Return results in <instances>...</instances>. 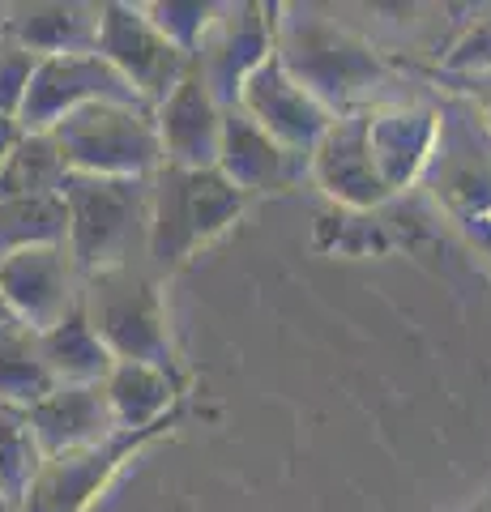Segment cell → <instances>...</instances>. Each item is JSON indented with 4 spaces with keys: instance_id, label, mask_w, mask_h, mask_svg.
Wrapping results in <instances>:
<instances>
[{
    "instance_id": "obj_1",
    "label": "cell",
    "mask_w": 491,
    "mask_h": 512,
    "mask_svg": "<svg viewBox=\"0 0 491 512\" xmlns=\"http://www.w3.org/2000/svg\"><path fill=\"white\" fill-rule=\"evenodd\" d=\"M282 13L287 18H274V56L282 60V69L334 116L363 111L372 90L389 77V64L376 56V47L334 22L312 18L308 9Z\"/></svg>"
},
{
    "instance_id": "obj_2",
    "label": "cell",
    "mask_w": 491,
    "mask_h": 512,
    "mask_svg": "<svg viewBox=\"0 0 491 512\" xmlns=\"http://www.w3.org/2000/svg\"><path fill=\"white\" fill-rule=\"evenodd\" d=\"M65 201V248L77 274L94 278L103 269L137 265V248L146 252L150 227V180H116V175L65 171L60 180Z\"/></svg>"
},
{
    "instance_id": "obj_3",
    "label": "cell",
    "mask_w": 491,
    "mask_h": 512,
    "mask_svg": "<svg viewBox=\"0 0 491 512\" xmlns=\"http://www.w3.org/2000/svg\"><path fill=\"white\" fill-rule=\"evenodd\" d=\"M244 192L227 184L218 167H171L158 163L150 175V227H146V261L158 274L180 269L210 239H218L244 210Z\"/></svg>"
},
{
    "instance_id": "obj_4",
    "label": "cell",
    "mask_w": 491,
    "mask_h": 512,
    "mask_svg": "<svg viewBox=\"0 0 491 512\" xmlns=\"http://www.w3.org/2000/svg\"><path fill=\"white\" fill-rule=\"evenodd\" d=\"M82 312L116 363H150L176 372L163 291L141 261L82 278Z\"/></svg>"
},
{
    "instance_id": "obj_5",
    "label": "cell",
    "mask_w": 491,
    "mask_h": 512,
    "mask_svg": "<svg viewBox=\"0 0 491 512\" xmlns=\"http://www.w3.org/2000/svg\"><path fill=\"white\" fill-rule=\"evenodd\" d=\"M427 171L440 210L491 256V128L470 99L440 107Z\"/></svg>"
},
{
    "instance_id": "obj_6",
    "label": "cell",
    "mask_w": 491,
    "mask_h": 512,
    "mask_svg": "<svg viewBox=\"0 0 491 512\" xmlns=\"http://www.w3.org/2000/svg\"><path fill=\"white\" fill-rule=\"evenodd\" d=\"M52 146L65 171L116 175V180H150L163 163L154 133V111L141 103H90L60 120Z\"/></svg>"
},
{
    "instance_id": "obj_7",
    "label": "cell",
    "mask_w": 491,
    "mask_h": 512,
    "mask_svg": "<svg viewBox=\"0 0 491 512\" xmlns=\"http://www.w3.org/2000/svg\"><path fill=\"white\" fill-rule=\"evenodd\" d=\"M99 52L112 69L124 77L141 103L150 111L180 86L188 73V52H180L163 30H158L141 5H99Z\"/></svg>"
},
{
    "instance_id": "obj_8",
    "label": "cell",
    "mask_w": 491,
    "mask_h": 512,
    "mask_svg": "<svg viewBox=\"0 0 491 512\" xmlns=\"http://www.w3.org/2000/svg\"><path fill=\"white\" fill-rule=\"evenodd\" d=\"M176 423H180V414L146 431H116V436H107L90 448H77V453L43 457V466L30 478L18 512H86L94 504V495L112 483L137 448H146L154 436H163Z\"/></svg>"
},
{
    "instance_id": "obj_9",
    "label": "cell",
    "mask_w": 491,
    "mask_h": 512,
    "mask_svg": "<svg viewBox=\"0 0 491 512\" xmlns=\"http://www.w3.org/2000/svg\"><path fill=\"white\" fill-rule=\"evenodd\" d=\"M274 56V9L265 5H218L214 22L197 39L188 69L214 94L218 107H235L240 86Z\"/></svg>"
},
{
    "instance_id": "obj_10",
    "label": "cell",
    "mask_w": 491,
    "mask_h": 512,
    "mask_svg": "<svg viewBox=\"0 0 491 512\" xmlns=\"http://www.w3.org/2000/svg\"><path fill=\"white\" fill-rule=\"evenodd\" d=\"M90 103H141V99L124 86V77L99 52L47 56L30 73L18 124H22V133H52L65 116H73V111H82Z\"/></svg>"
},
{
    "instance_id": "obj_11",
    "label": "cell",
    "mask_w": 491,
    "mask_h": 512,
    "mask_svg": "<svg viewBox=\"0 0 491 512\" xmlns=\"http://www.w3.org/2000/svg\"><path fill=\"white\" fill-rule=\"evenodd\" d=\"M0 303L18 325L47 333L82 308V274L65 244H43L0 265Z\"/></svg>"
},
{
    "instance_id": "obj_12",
    "label": "cell",
    "mask_w": 491,
    "mask_h": 512,
    "mask_svg": "<svg viewBox=\"0 0 491 512\" xmlns=\"http://www.w3.org/2000/svg\"><path fill=\"white\" fill-rule=\"evenodd\" d=\"M235 107L252 116L278 146H287L295 154H312V146L325 137V128L334 124V111L321 107L312 94L295 82V77L282 69L278 56H269L257 73L240 86V99Z\"/></svg>"
},
{
    "instance_id": "obj_13",
    "label": "cell",
    "mask_w": 491,
    "mask_h": 512,
    "mask_svg": "<svg viewBox=\"0 0 491 512\" xmlns=\"http://www.w3.org/2000/svg\"><path fill=\"white\" fill-rule=\"evenodd\" d=\"M368 116L372 107L334 116V124L325 128V137L308 154V171L316 175V184L334 201H342L346 210H372V205L389 201V188L380 184V175L372 167Z\"/></svg>"
},
{
    "instance_id": "obj_14",
    "label": "cell",
    "mask_w": 491,
    "mask_h": 512,
    "mask_svg": "<svg viewBox=\"0 0 491 512\" xmlns=\"http://www.w3.org/2000/svg\"><path fill=\"white\" fill-rule=\"evenodd\" d=\"M154 133H158V154H163V163H171V167L205 171L218 163L223 107L214 103V94L201 86V77L193 69L154 107Z\"/></svg>"
},
{
    "instance_id": "obj_15",
    "label": "cell",
    "mask_w": 491,
    "mask_h": 512,
    "mask_svg": "<svg viewBox=\"0 0 491 512\" xmlns=\"http://www.w3.org/2000/svg\"><path fill=\"white\" fill-rule=\"evenodd\" d=\"M218 175L252 197V192H287L308 171V158L278 146L265 128L240 107H223V146H218Z\"/></svg>"
},
{
    "instance_id": "obj_16",
    "label": "cell",
    "mask_w": 491,
    "mask_h": 512,
    "mask_svg": "<svg viewBox=\"0 0 491 512\" xmlns=\"http://www.w3.org/2000/svg\"><path fill=\"white\" fill-rule=\"evenodd\" d=\"M436 124H440V107L432 103L372 107L368 150H372V167L380 175V184L389 188V197L427 171V158H432V146H436Z\"/></svg>"
},
{
    "instance_id": "obj_17",
    "label": "cell",
    "mask_w": 491,
    "mask_h": 512,
    "mask_svg": "<svg viewBox=\"0 0 491 512\" xmlns=\"http://www.w3.org/2000/svg\"><path fill=\"white\" fill-rule=\"evenodd\" d=\"M26 419L43 457L77 453V448H90L120 431L103 384H56L52 393L26 410Z\"/></svg>"
},
{
    "instance_id": "obj_18",
    "label": "cell",
    "mask_w": 491,
    "mask_h": 512,
    "mask_svg": "<svg viewBox=\"0 0 491 512\" xmlns=\"http://www.w3.org/2000/svg\"><path fill=\"white\" fill-rule=\"evenodd\" d=\"M0 39L18 43L30 56H73V52H94L99 39V5H9L0 9Z\"/></svg>"
},
{
    "instance_id": "obj_19",
    "label": "cell",
    "mask_w": 491,
    "mask_h": 512,
    "mask_svg": "<svg viewBox=\"0 0 491 512\" xmlns=\"http://www.w3.org/2000/svg\"><path fill=\"white\" fill-rule=\"evenodd\" d=\"M107 406L120 431H146L180 414V393L184 380L171 367H150V363H116L112 376L103 380Z\"/></svg>"
},
{
    "instance_id": "obj_20",
    "label": "cell",
    "mask_w": 491,
    "mask_h": 512,
    "mask_svg": "<svg viewBox=\"0 0 491 512\" xmlns=\"http://www.w3.org/2000/svg\"><path fill=\"white\" fill-rule=\"evenodd\" d=\"M39 342H43L47 372H52L56 384H103L116 367V359L107 355V346L90 329L82 308L69 312L56 329L39 333Z\"/></svg>"
},
{
    "instance_id": "obj_21",
    "label": "cell",
    "mask_w": 491,
    "mask_h": 512,
    "mask_svg": "<svg viewBox=\"0 0 491 512\" xmlns=\"http://www.w3.org/2000/svg\"><path fill=\"white\" fill-rule=\"evenodd\" d=\"M56 389L52 372L43 359V342L35 329L18 325V320H0V402L30 410Z\"/></svg>"
},
{
    "instance_id": "obj_22",
    "label": "cell",
    "mask_w": 491,
    "mask_h": 512,
    "mask_svg": "<svg viewBox=\"0 0 491 512\" xmlns=\"http://www.w3.org/2000/svg\"><path fill=\"white\" fill-rule=\"evenodd\" d=\"M69 218L60 192H35V197H0V265L9 256L43 244H65Z\"/></svg>"
},
{
    "instance_id": "obj_23",
    "label": "cell",
    "mask_w": 491,
    "mask_h": 512,
    "mask_svg": "<svg viewBox=\"0 0 491 512\" xmlns=\"http://www.w3.org/2000/svg\"><path fill=\"white\" fill-rule=\"evenodd\" d=\"M39 466H43V453L35 444L26 410L0 402V495L13 508H22V495L30 487V478L39 474Z\"/></svg>"
},
{
    "instance_id": "obj_24",
    "label": "cell",
    "mask_w": 491,
    "mask_h": 512,
    "mask_svg": "<svg viewBox=\"0 0 491 512\" xmlns=\"http://www.w3.org/2000/svg\"><path fill=\"white\" fill-rule=\"evenodd\" d=\"M65 180V163L47 133H26L18 150L9 154L0 171V197H35V192H56Z\"/></svg>"
},
{
    "instance_id": "obj_25",
    "label": "cell",
    "mask_w": 491,
    "mask_h": 512,
    "mask_svg": "<svg viewBox=\"0 0 491 512\" xmlns=\"http://www.w3.org/2000/svg\"><path fill=\"white\" fill-rule=\"evenodd\" d=\"M440 69L445 73H462V77H491V9L483 18H474L462 35L453 39V47L440 56Z\"/></svg>"
},
{
    "instance_id": "obj_26",
    "label": "cell",
    "mask_w": 491,
    "mask_h": 512,
    "mask_svg": "<svg viewBox=\"0 0 491 512\" xmlns=\"http://www.w3.org/2000/svg\"><path fill=\"white\" fill-rule=\"evenodd\" d=\"M35 64H39V56L22 52V47L9 43V39H0V116H13V120H18Z\"/></svg>"
},
{
    "instance_id": "obj_27",
    "label": "cell",
    "mask_w": 491,
    "mask_h": 512,
    "mask_svg": "<svg viewBox=\"0 0 491 512\" xmlns=\"http://www.w3.org/2000/svg\"><path fill=\"white\" fill-rule=\"evenodd\" d=\"M26 133H22V124L13 120V116H0V171H5V163H9V154L18 150V141H22Z\"/></svg>"
},
{
    "instance_id": "obj_28",
    "label": "cell",
    "mask_w": 491,
    "mask_h": 512,
    "mask_svg": "<svg viewBox=\"0 0 491 512\" xmlns=\"http://www.w3.org/2000/svg\"><path fill=\"white\" fill-rule=\"evenodd\" d=\"M479 82H483V90H479V94H474V99H470V103H474V107H479V116H483V120H487V128H491V77H479Z\"/></svg>"
},
{
    "instance_id": "obj_29",
    "label": "cell",
    "mask_w": 491,
    "mask_h": 512,
    "mask_svg": "<svg viewBox=\"0 0 491 512\" xmlns=\"http://www.w3.org/2000/svg\"><path fill=\"white\" fill-rule=\"evenodd\" d=\"M0 512H18V508H13V504L5 500V495H0Z\"/></svg>"
},
{
    "instance_id": "obj_30",
    "label": "cell",
    "mask_w": 491,
    "mask_h": 512,
    "mask_svg": "<svg viewBox=\"0 0 491 512\" xmlns=\"http://www.w3.org/2000/svg\"><path fill=\"white\" fill-rule=\"evenodd\" d=\"M0 320H9V312H5V303H0Z\"/></svg>"
},
{
    "instance_id": "obj_31",
    "label": "cell",
    "mask_w": 491,
    "mask_h": 512,
    "mask_svg": "<svg viewBox=\"0 0 491 512\" xmlns=\"http://www.w3.org/2000/svg\"><path fill=\"white\" fill-rule=\"evenodd\" d=\"M479 512H491V500H487V504H483V508H479Z\"/></svg>"
}]
</instances>
